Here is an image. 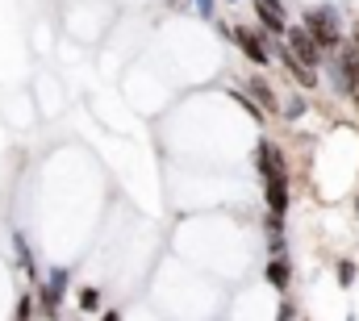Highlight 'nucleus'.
Returning a JSON list of instances; mask_svg holds the SVG:
<instances>
[{
	"label": "nucleus",
	"instance_id": "ddd939ff",
	"mask_svg": "<svg viewBox=\"0 0 359 321\" xmlns=\"http://www.w3.org/2000/svg\"><path fill=\"white\" fill-rule=\"evenodd\" d=\"M351 280H355V263L343 259V263H339V284H351Z\"/></svg>",
	"mask_w": 359,
	"mask_h": 321
},
{
	"label": "nucleus",
	"instance_id": "2eb2a0df",
	"mask_svg": "<svg viewBox=\"0 0 359 321\" xmlns=\"http://www.w3.org/2000/svg\"><path fill=\"white\" fill-rule=\"evenodd\" d=\"M196 13H201V17H209V21H213V0H196Z\"/></svg>",
	"mask_w": 359,
	"mask_h": 321
},
{
	"label": "nucleus",
	"instance_id": "412c9836",
	"mask_svg": "<svg viewBox=\"0 0 359 321\" xmlns=\"http://www.w3.org/2000/svg\"><path fill=\"white\" fill-rule=\"evenodd\" d=\"M230 4H234V0H230Z\"/></svg>",
	"mask_w": 359,
	"mask_h": 321
},
{
	"label": "nucleus",
	"instance_id": "9d476101",
	"mask_svg": "<svg viewBox=\"0 0 359 321\" xmlns=\"http://www.w3.org/2000/svg\"><path fill=\"white\" fill-rule=\"evenodd\" d=\"M288 280H292V267H288L284 259H271V263H268V284L276 288V292H284V288H288Z\"/></svg>",
	"mask_w": 359,
	"mask_h": 321
},
{
	"label": "nucleus",
	"instance_id": "f8f14e48",
	"mask_svg": "<svg viewBox=\"0 0 359 321\" xmlns=\"http://www.w3.org/2000/svg\"><path fill=\"white\" fill-rule=\"evenodd\" d=\"M96 305H100V292L96 288H84L80 292V309H96Z\"/></svg>",
	"mask_w": 359,
	"mask_h": 321
},
{
	"label": "nucleus",
	"instance_id": "9b49d317",
	"mask_svg": "<svg viewBox=\"0 0 359 321\" xmlns=\"http://www.w3.org/2000/svg\"><path fill=\"white\" fill-rule=\"evenodd\" d=\"M230 96H234V100H238V104L247 109V117H251V121H264V109H259V104H255V100H251L247 92H230Z\"/></svg>",
	"mask_w": 359,
	"mask_h": 321
},
{
	"label": "nucleus",
	"instance_id": "f03ea898",
	"mask_svg": "<svg viewBox=\"0 0 359 321\" xmlns=\"http://www.w3.org/2000/svg\"><path fill=\"white\" fill-rule=\"evenodd\" d=\"M288 50L309 67V71H318V63H322V46H318V38L305 29V25H297V29H288Z\"/></svg>",
	"mask_w": 359,
	"mask_h": 321
},
{
	"label": "nucleus",
	"instance_id": "20e7f679",
	"mask_svg": "<svg viewBox=\"0 0 359 321\" xmlns=\"http://www.w3.org/2000/svg\"><path fill=\"white\" fill-rule=\"evenodd\" d=\"M264 200H268V213L284 217V209H288V175L284 171H276V175L264 179Z\"/></svg>",
	"mask_w": 359,
	"mask_h": 321
},
{
	"label": "nucleus",
	"instance_id": "dca6fc26",
	"mask_svg": "<svg viewBox=\"0 0 359 321\" xmlns=\"http://www.w3.org/2000/svg\"><path fill=\"white\" fill-rule=\"evenodd\" d=\"M292 317H297V313H292V305H280V317H276V321H292Z\"/></svg>",
	"mask_w": 359,
	"mask_h": 321
},
{
	"label": "nucleus",
	"instance_id": "f3484780",
	"mask_svg": "<svg viewBox=\"0 0 359 321\" xmlns=\"http://www.w3.org/2000/svg\"><path fill=\"white\" fill-rule=\"evenodd\" d=\"M351 46H355V55H359V21L351 25Z\"/></svg>",
	"mask_w": 359,
	"mask_h": 321
},
{
	"label": "nucleus",
	"instance_id": "0eeeda50",
	"mask_svg": "<svg viewBox=\"0 0 359 321\" xmlns=\"http://www.w3.org/2000/svg\"><path fill=\"white\" fill-rule=\"evenodd\" d=\"M234 42H238V50H243V55H247L251 63H259V67H268V63H271L268 46H264V42H259V38H255V34H251L247 25H238V29H234Z\"/></svg>",
	"mask_w": 359,
	"mask_h": 321
},
{
	"label": "nucleus",
	"instance_id": "6e6552de",
	"mask_svg": "<svg viewBox=\"0 0 359 321\" xmlns=\"http://www.w3.org/2000/svg\"><path fill=\"white\" fill-rule=\"evenodd\" d=\"M247 96L255 100V104H264L268 113H280V96L271 92V83L264 76H255V80H247Z\"/></svg>",
	"mask_w": 359,
	"mask_h": 321
},
{
	"label": "nucleus",
	"instance_id": "7ed1b4c3",
	"mask_svg": "<svg viewBox=\"0 0 359 321\" xmlns=\"http://www.w3.org/2000/svg\"><path fill=\"white\" fill-rule=\"evenodd\" d=\"M63 292H67V267H50V275H46V284H42V313H46V317L59 313Z\"/></svg>",
	"mask_w": 359,
	"mask_h": 321
},
{
	"label": "nucleus",
	"instance_id": "aec40b11",
	"mask_svg": "<svg viewBox=\"0 0 359 321\" xmlns=\"http://www.w3.org/2000/svg\"><path fill=\"white\" fill-rule=\"evenodd\" d=\"M355 213H359V196H355Z\"/></svg>",
	"mask_w": 359,
	"mask_h": 321
},
{
	"label": "nucleus",
	"instance_id": "39448f33",
	"mask_svg": "<svg viewBox=\"0 0 359 321\" xmlns=\"http://www.w3.org/2000/svg\"><path fill=\"white\" fill-rule=\"evenodd\" d=\"M339 92H343V96H359V55H355V46H347L343 59H339Z\"/></svg>",
	"mask_w": 359,
	"mask_h": 321
},
{
	"label": "nucleus",
	"instance_id": "a211bd4d",
	"mask_svg": "<svg viewBox=\"0 0 359 321\" xmlns=\"http://www.w3.org/2000/svg\"><path fill=\"white\" fill-rule=\"evenodd\" d=\"M100 321H121V313H117V309H109V313H104Z\"/></svg>",
	"mask_w": 359,
	"mask_h": 321
},
{
	"label": "nucleus",
	"instance_id": "1a4fd4ad",
	"mask_svg": "<svg viewBox=\"0 0 359 321\" xmlns=\"http://www.w3.org/2000/svg\"><path fill=\"white\" fill-rule=\"evenodd\" d=\"M259 175L268 179V175H276V171H284V159H280V151H276V142H259Z\"/></svg>",
	"mask_w": 359,
	"mask_h": 321
},
{
	"label": "nucleus",
	"instance_id": "423d86ee",
	"mask_svg": "<svg viewBox=\"0 0 359 321\" xmlns=\"http://www.w3.org/2000/svg\"><path fill=\"white\" fill-rule=\"evenodd\" d=\"M255 17L268 25L271 34H288V13L280 0H255Z\"/></svg>",
	"mask_w": 359,
	"mask_h": 321
},
{
	"label": "nucleus",
	"instance_id": "f257e3e1",
	"mask_svg": "<svg viewBox=\"0 0 359 321\" xmlns=\"http://www.w3.org/2000/svg\"><path fill=\"white\" fill-rule=\"evenodd\" d=\"M305 29L318 38L322 50H339L343 46V29H339V13L334 8H309L305 13Z\"/></svg>",
	"mask_w": 359,
	"mask_h": 321
},
{
	"label": "nucleus",
	"instance_id": "6ab92c4d",
	"mask_svg": "<svg viewBox=\"0 0 359 321\" xmlns=\"http://www.w3.org/2000/svg\"><path fill=\"white\" fill-rule=\"evenodd\" d=\"M168 4H172V8H184V4H188V0H168Z\"/></svg>",
	"mask_w": 359,
	"mask_h": 321
},
{
	"label": "nucleus",
	"instance_id": "4468645a",
	"mask_svg": "<svg viewBox=\"0 0 359 321\" xmlns=\"http://www.w3.org/2000/svg\"><path fill=\"white\" fill-rule=\"evenodd\" d=\"M29 313H34V301L21 296V305H17V321H29Z\"/></svg>",
	"mask_w": 359,
	"mask_h": 321
}]
</instances>
